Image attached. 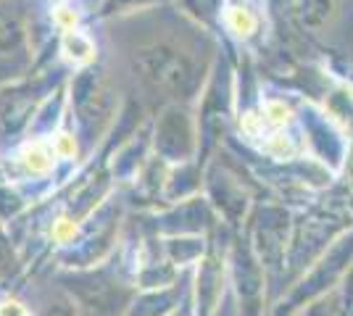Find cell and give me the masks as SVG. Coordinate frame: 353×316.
<instances>
[{
	"instance_id": "30bf717a",
	"label": "cell",
	"mask_w": 353,
	"mask_h": 316,
	"mask_svg": "<svg viewBox=\"0 0 353 316\" xmlns=\"http://www.w3.org/2000/svg\"><path fill=\"white\" fill-rule=\"evenodd\" d=\"M8 258H11V251H8V245H6L3 235H0V266H6V264H8Z\"/></svg>"
},
{
	"instance_id": "ba28073f",
	"label": "cell",
	"mask_w": 353,
	"mask_h": 316,
	"mask_svg": "<svg viewBox=\"0 0 353 316\" xmlns=\"http://www.w3.org/2000/svg\"><path fill=\"white\" fill-rule=\"evenodd\" d=\"M0 316H32V314L19 301H3V306H0Z\"/></svg>"
},
{
	"instance_id": "8fae6325",
	"label": "cell",
	"mask_w": 353,
	"mask_h": 316,
	"mask_svg": "<svg viewBox=\"0 0 353 316\" xmlns=\"http://www.w3.org/2000/svg\"><path fill=\"white\" fill-rule=\"evenodd\" d=\"M176 316H188V314H176Z\"/></svg>"
},
{
	"instance_id": "7a4b0ae2",
	"label": "cell",
	"mask_w": 353,
	"mask_h": 316,
	"mask_svg": "<svg viewBox=\"0 0 353 316\" xmlns=\"http://www.w3.org/2000/svg\"><path fill=\"white\" fill-rule=\"evenodd\" d=\"M74 103H77V111H79L82 127L88 132L103 121V116L111 108V98H108V90L103 87L98 72H85L74 82Z\"/></svg>"
},
{
	"instance_id": "6da1fadb",
	"label": "cell",
	"mask_w": 353,
	"mask_h": 316,
	"mask_svg": "<svg viewBox=\"0 0 353 316\" xmlns=\"http://www.w3.org/2000/svg\"><path fill=\"white\" fill-rule=\"evenodd\" d=\"M134 69L140 72V76L148 85L174 92V95H192L198 82H201L198 66L185 53L166 45H153L140 50L134 56Z\"/></svg>"
},
{
	"instance_id": "52a82bcc",
	"label": "cell",
	"mask_w": 353,
	"mask_h": 316,
	"mask_svg": "<svg viewBox=\"0 0 353 316\" xmlns=\"http://www.w3.org/2000/svg\"><path fill=\"white\" fill-rule=\"evenodd\" d=\"M298 8H301L303 24H309V27L316 30L332 14V0H298Z\"/></svg>"
},
{
	"instance_id": "277c9868",
	"label": "cell",
	"mask_w": 353,
	"mask_h": 316,
	"mask_svg": "<svg viewBox=\"0 0 353 316\" xmlns=\"http://www.w3.org/2000/svg\"><path fill=\"white\" fill-rule=\"evenodd\" d=\"M24 48V19L14 3H0V63L11 61Z\"/></svg>"
},
{
	"instance_id": "9c48e42d",
	"label": "cell",
	"mask_w": 353,
	"mask_h": 316,
	"mask_svg": "<svg viewBox=\"0 0 353 316\" xmlns=\"http://www.w3.org/2000/svg\"><path fill=\"white\" fill-rule=\"evenodd\" d=\"M188 3L195 8V14H203V16H214L216 6H219V0H188Z\"/></svg>"
},
{
	"instance_id": "5b68a950",
	"label": "cell",
	"mask_w": 353,
	"mask_h": 316,
	"mask_svg": "<svg viewBox=\"0 0 353 316\" xmlns=\"http://www.w3.org/2000/svg\"><path fill=\"white\" fill-rule=\"evenodd\" d=\"M32 105H34V95H30L27 90L8 92L0 101V137L16 135L30 119Z\"/></svg>"
},
{
	"instance_id": "3957f363",
	"label": "cell",
	"mask_w": 353,
	"mask_h": 316,
	"mask_svg": "<svg viewBox=\"0 0 353 316\" xmlns=\"http://www.w3.org/2000/svg\"><path fill=\"white\" fill-rule=\"evenodd\" d=\"M156 148L163 158L182 161L192 151V132L190 121L182 111L169 108L159 121V132H156Z\"/></svg>"
},
{
	"instance_id": "8992f818",
	"label": "cell",
	"mask_w": 353,
	"mask_h": 316,
	"mask_svg": "<svg viewBox=\"0 0 353 316\" xmlns=\"http://www.w3.org/2000/svg\"><path fill=\"white\" fill-rule=\"evenodd\" d=\"M74 290L82 301L88 303L90 308L101 311V314H114L117 311V285H108L103 280H95V277H77L72 280Z\"/></svg>"
}]
</instances>
